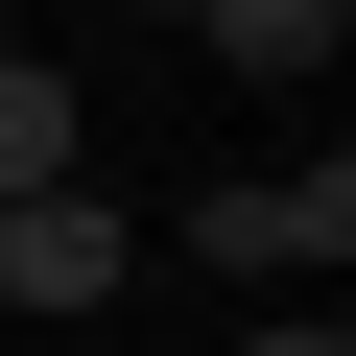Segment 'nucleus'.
I'll return each mask as SVG.
<instances>
[{
  "label": "nucleus",
  "mask_w": 356,
  "mask_h": 356,
  "mask_svg": "<svg viewBox=\"0 0 356 356\" xmlns=\"http://www.w3.org/2000/svg\"><path fill=\"white\" fill-rule=\"evenodd\" d=\"M166 238H191V261H238V285H285V261L332 285V261H356V166H332V143H309V166H214Z\"/></svg>",
  "instance_id": "obj_1"
},
{
  "label": "nucleus",
  "mask_w": 356,
  "mask_h": 356,
  "mask_svg": "<svg viewBox=\"0 0 356 356\" xmlns=\"http://www.w3.org/2000/svg\"><path fill=\"white\" fill-rule=\"evenodd\" d=\"M0 309H119V191H24L0 214Z\"/></svg>",
  "instance_id": "obj_2"
},
{
  "label": "nucleus",
  "mask_w": 356,
  "mask_h": 356,
  "mask_svg": "<svg viewBox=\"0 0 356 356\" xmlns=\"http://www.w3.org/2000/svg\"><path fill=\"white\" fill-rule=\"evenodd\" d=\"M24 191H95V119H72L48 48H0V214H24Z\"/></svg>",
  "instance_id": "obj_3"
},
{
  "label": "nucleus",
  "mask_w": 356,
  "mask_h": 356,
  "mask_svg": "<svg viewBox=\"0 0 356 356\" xmlns=\"http://www.w3.org/2000/svg\"><path fill=\"white\" fill-rule=\"evenodd\" d=\"M191 24H214V72H261V95H285V72H332L356 0H191Z\"/></svg>",
  "instance_id": "obj_4"
},
{
  "label": "nucleus",
  "mask_w": 356,
  "mask_h": 356,
  "mask_svg": "<svg viewBox=\"0 0 356 356\" xmlns=\"http://www.w3.org/2000/svg\"><path fill=\"white\" fill-rule=\"evenodd\" d=\"M238 356H356V332H332V309H261V332H238Z\"/></svg>",
  "instance_id": "obj_5"
},
{
  "label": "nucleus",
  "mask_w": 356,
  "mask_h": 356,
  "mask_svg": "<svg viewBox=\"0 0 356 356\" xmlns=\"http://www.w3.org/2000/svg\"><path fill=\"white\" fill-rule=\"evenodd\" d=\"M166 24H191V0H166Z\"/></svg>",
  "instance_id": "obj_6"
}]
</instances>
